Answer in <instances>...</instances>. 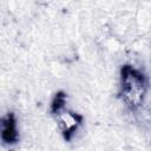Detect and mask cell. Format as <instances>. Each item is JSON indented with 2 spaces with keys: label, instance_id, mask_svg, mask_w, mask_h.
Instances as JSON below:
<instances>
[{
  "label": "cell",
  "instance_id": "2",
  "mask_svg": "<svg viewBox=\"0 0 151 151\" xmlns=\"http://www.w3.org/2000/svg\"><path fill=\"white\" fill-rule=\"evenodd\" d=\"M54 112L57 116V124L61 132L66 136H72L81 123L80 117L76 112L68 110L64 105V100H57V104H54Z\"/></svg>",
  "mask_w": 151,
  "mask_h": 151
},
{
  "label": "cell",
  "instance_id": "3",
  "mask_svg": "<svg viewBox=\"0 0 151 151\" xmlns=\"http://www.w3.org/2000/svg\"><path fill=\"white\" fill-rule=\"evenodd\" d=\"M17 138V129L12 117H7L2 120V139L7 143L14 142Z\"/></svg>",
  "mask_w": 151,
  "mask_h": 151
},
{
  "label": "cell",
  "instance_id": "1",
  "mask_svg": "<svg viewBox=\"0 0 151 151\" xmlns=\"http://www.w3.org/2000/svg\"><path fill=\"white\" fill-rule=\"evenodd\" d=\"M146 81L144 76L132 68L124 67L122 73V97L131 107L139 106L146 94Z\"/></svg>",
  "mask_w": 151,
  "mask_h": 151
}]
</instances>
